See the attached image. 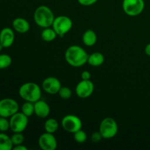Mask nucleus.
Wrapping results in <instances>:
<instances>
[{
    "label": "nucleus",
    "mask_w": 150,
    "mask_h": 150,
    "mask_svg": "<svg viewBox=\"0 0 150 150\" xmlns=\"http://www.w3.org/2000/svg\"><path fill=\"white\" fill-rule=\"evenodd\" d=\"M13 148L11 137L3 132L0 133V150H11Z\"/></svg>",
    "instance_id": "obj_19"
},
{
    "label": "nucleus",
    "mask_w": 150,
    "mask_h": 150,
    "mask_svg": "<svg viewBox=\"0 0 150 150\" xmlns=\"http://www.w3.org/2000/svg\"><path fill=\"white\" fill-rule=\"evenodd\" d=\"M98 40L96 33L92 29H87L83 32L82 35V41L83 43L87 47H92L95 45Z\"/></svg>",
    "instance_id": "obj_16"
},
{
    "label": "nucleus",
    "mask_w": 150,
    "mask_h": 150,
    "mask_svg": "<svg viewBox=\"0 0 150 150\" xmlns=\"http://www.w3.org/2000/svg\"><path fill=\"white\" fill-rule=\"evenodd\" d=\"M11 140L13 142V146L22 144L24 142V136L21 133H14V134L11 136Z\"/></svg>",
    "instance_id": "obj_25"
},
{
    "label": "nucleus",
    "mask_w": 150,
    "mask_h": 150,
    "mask_svg": "<svg viewBox=\"0 0 150 150\" xmlns=\"http://www.w3.org/2000/svg\"><path fill=\"white\" fill-rule=\"evenodd\" d=\"M12 64V58L10 55L5 54H0V70L6 69Z\"/></svg>",
    "instance_id": "obj_22"
},
{
    "label": "nucleus",
    "mask_w": 150,
    "mask_h": 150,
    "mask_svg": "<svg viewBox=\"0 0 150 150\" xmlns=\"http://www.w3.org/2000/svg\"><path fill=\"white\" fill-rule=\"evenodd\" d=\"M40 36L42 40L49 42L54 41L58 35H57V32L54 31V29L51 26V27L43 29V30L41 32Z\"/></svg>",
    "instance_id": "obj_18"
},
{
    "label": "nucleus",
    "mask_w": 150,
    "mask_h": 150,
    "mask_svg": "<svg viewBox=\"0 0 150 150\" xmlns=\"http://www.w3.org/2000/svg\"><path fill=\"white\" fill-rule=\"evenodd\" d=\"M62 128L65 131L74 133L82 128V121L79 117L73 114H67L64 116L61 121Z\"/></svg>",
    "instance_id": "obj_8"
},
{
    "label": "nucleus",
    "mask_w": 150,
    "mask_h": 150,
    "mask_svg": "<svg viewBox=\"0 0 150 150\" xmlns=\"http://www.w3.org/2000/svg\"><path fill=\"white\" fill-rule=\"evenodd\" d=\"M18 109V103L14 99L4 98L0 100V117L10 118L17 113Z\"/></svg>",
    "instance_id": "obj_9"
},
{
    "label": "nucleus",
    "mask_w": 150,
    "mask_h": 150,
    "mask_svg": "<svg viewBox=\"0 0 150 150\" xmlns=\"http://www.w3.org/2000/svg\"><path fill=\"white\" fill-rule=\"evenodd\" d=\"M10 129V120L7 118L0 117V132H6Z\"/></svg>",
    "instance_id": "obj_26"
},
{
    "label": "nucleus",
    "mask_w": 150,
    "mask_h": 150,
    "mask_svg": "<svg viewBox=\"0 0 150 150\" xmlns=\"http://www.w3.org/2000/svg\"><path fill=\"white\" fill-rule=\"evenodd\" d=\"M95 85L91 80H81L76 86V93L79 98L86 99L93 94Z\"/></svg>",
    "instance_id": "obj_10"
},
{
    "label": "nucleus",
    "mask_w": 150,
    "mask_h": 150,
    "mask_svg": "<svg viewBox=\"0 0 150 150\" xmlns=\"http://www.w3.org/2000/svg\"><path fill=\"white\" fill-rule=\"evenodd\" d=\"M73 27V21L71 18L66 16H59L55 17L52 28L57 32L59 37H64L71 30Z\"/></svg>",
    "instance_id": "obj_5"
},
{
    "label": "nucleus",
    "mask_w": 150,
    "mask_h": 150,
    "mask_svg": "<svg viewBox=\"0 0 150 150\" xmlns=\"http://www.w3.org/2000/svg\"><path fill=\"white\" fill-rule=\"evenodd\" d=\"M35 105V114L39 118H46L50 114V106L46 102L42 100L36 101L34 103Z\"/></svg>",
    "instance_id": "obj_14"
},
{
    "label": "nucleus",
    "mask_w": 150,
    "mask_h": 150,
    "mask_svg": "<svg viewBox=\"0 0 150 150\" xmlns=\"http://www.w3.org/2000/svg\"><path fill=\"white\" fill-rule=\"evenodd\" d=\"M13 149L14 150H27V147L25 146L23 144H19V145H16V146H13Z\"/></svg>",
    "instance_id": "obj_30"
},
{
    "label": "nucleus",
    "mask_w": 150,
    "mask_h": 150,
    "mask_svg": "<svg viewBox=\"0 0 150 150\" xmlns=\"http://www.w3.org/2000/svg\"><path fill=\"white\" fill-rule=\"evenodd\" d=\"M98 1V0H78V2L82 6L89 7L95 4Z\"/></svg>",
    "instance_id": "obj_28"
},
{
    "label": "nucleus",
    "mask_w": 150,
    "mask_h": 150,
    "mask_svg": "<svg viewBox=\"0 0 150 150\" xmlns=\"http://www.w3.org/2000/svg\"><path fill=\"white\" fill-rule=\"evenodd\" d=\"M18 94L25 101L35 103L40 100L42 92L38 84L34 82H26L20 86Z\"/></svg>",
    "instance_id": "obj_3"
},
{
    "label": "nucleus",
    "mask_w": 150,
    "mask_h": 150,
    "mask_svg": "<svg viewBox=\"0 0 150 150\" xmlns=\"http://www.w3.org/2000/svg\"><path fill=\"white\" fill-rule=\"evenodd\" d=\"M13 27L16 32L20 34H25L30 29L29 21L23 18H16L13 21Z\"/></svg>",
    "instance_id": "obj_15"
},
{
    "label": "nucleus",
    "mask_w": 150,
    "mask_h": 150,
    "mask_svg": "<svg viewBox=\"0 0 150 150\" xmlns=\"http://www.w3.org/2000/svg\"><path fill=\"white\" fill-rule=\"evenodd\" d=\"M73 138L74 140L76 142L80 144L84 143L87 139V135H86V132L83 131L82 129H80L79 130L76 131V133H73Z\"/></svg>",
    "instance_id": "obj_23"
},
{
    "label": "nucleus",
    "mask_w": 150,
    "mask_h": 150,
    "mask_svg": "<svg viewBox=\"0 0 150 150\" xmlns=\"http://www.w3.org/2000/svg\"><path fill=\"white\" fill-rule=\"evenodd\" d=\"M33 18L38 26L45 29L52 26L55 16L50 7L45 5H40L37 7L34 12Z\"/></svg>",
    "instance_id": "obj_2"
},
{
    "label": "nucleus",
    "mask_w": 150,
    "mask_h": 150,
    "mask_svg": "<svg viewBox=\"0 0 150 150\" xmlns=\"http://www.w3.org/2000/svg\"><path fill=\"white\" fill-rule=\"evenodd\" d=\"M58 95L60 98L63 100H69L72 97L73 92L71 89L67 86H62L60 88L59 91L58 92Z\"/></svg>",
    "instance_id": "obj_24"
},
{
    "label": "nucleus",
    "mask_w": 150,
    "mask_h": 150,
    "mask_svg": "<svg viewBox=\"0 0 150 150\" xmlns=\"http://www.w3.org/2000/svg\"><path fill=\"white\" fill-rule=\"evenodd\" d=\"M38 145L42 150H55L57 147V141L53 133H42L38 139Z\"/></svg>",
    "instance_id": "obj_12"
},
{
    "label": "nucleus",
    "mask_w": 150,
    "mask_h": 150,
    "mask_svg": "<svg viewBox=\"0 0 150 150\" xmlns=\"http://www.w3.org/2000/svg\"><path fill=\"white\" fill-rule=\"evenodd\" d=\"M103 139V138L102 135L100 133V131L94 132L92 134V136H91V140L93 142H95V143H96V142H100Z\"/></svg>",
    "instance_id": "obj_27"
},
{
    "label": "nucleus",
    "mask_w": 150,
    "mask_h": 150,
    "mask_svg": "<svg viewBox=\"0 0 150 150\" xmlns=\"http://www.w3.org/2000/svg\"><path fill=\"white\" fill-rule=\"evenodd\" d=\"M99 131L105 139H111L115 137L118 133V125L115 120L111 117H105L101 121Z\"/></svg>",
    "instance_id": "obj_4"
},
{
    "label": "nucleus",
    "mask_w": 150,
    "mask_h": 150,
    "mask_svg": "<svg viewBox=\"0 0 150 150\" xmlns=\"http://www.w3.org/2000/svg\"><path fill=\"white\" fill-rule=\"evenodd\" d=\"M81 78L82 80H90L91 79V73L90 72L87 70H84L81 74Z\"/></svg>",
    "instance_id": "obj_29"
},
{
    "label": "nucleus",
    "mask_w": 150,
    "mask_h": 150,
    "mask_svg": "<svg viewBox=\"0 0 150 150\" xmlns=\"http://www.w3.org/2000/svg\"><path fill=\"white\" fill-rule=\"evenodd\" d=\"M15 40V33L11 28L5 27L0 32V44L4 48L12 46Z\"/></svg>",
    "instance_id": "obj_13"
},
{
    "label": "nucleus",
    "mask_w": 150,
    "mask_h": 150,
    "mask_svg": "<svg viewBox=\"0 0 150 150\" xmlns=\"http://www.w3.org/2000/svg\"><path fill=\"white\" fill-rule=\"evenodd\" d=\"M61 87L62 83L59 79L53 76L45 78L42 82V89L44 92L49 95L58 94Z\"/></svg>",
    "instance_id": "obj_11"
},
{
    "label": "nucleus",
    "mask_w": 150,
    "mask_h": 150,
    "mask_svg": "<svg viewBox=\"0 0 150 150\" xmlns=\"http://www.w3.org/2000/svg\"><path fill=\"white\" fill-rule=\"evenodd\" d=\"M144 0H123L122 9L125 13L130 17L142 14L144 10Z\"/></svg>",
    "instance_id": "obj_6"
},
{
    "label": "nucleus",
    "mask_w": 150,
    "mask_h": 150,
    "mask_svg": "<svg viewBox=\"0 0 150 150\" xmlns=\"http://www.w3.org/2000/svg\"><path fill=\"white\" fill-rule=\"evenodd\" d=\"M29 117L22 112L16 113L10 117V129L13 133H22L29 124Z\"/></svg>",
    "instance_id": "obj_7"
},
{
    "label": "nucleus",
    "mask_w": 150,
    "mask_h": 150,
    "mask_svg": "<svg viewBox=\"0 0 150 150\" xmlns=\"http://www.w3.org/2000/svg\"><path fill=\"white\" fill-rule=\"evenodd\" d=\"M59 128V123L56 119L49 118L44 123V129L45 132L50 133H53L57 131Z\"/></svg>",
    "instance_id": "obj_20"
},
{
    "label": "nucleus",
    "mask_w": 150,
    "mask_h": 150,
    "mask_svg": "<svg viewBox=\"0 0 150 150\" xmlns=\"http://www.w3.org/2000/svg\"><path fill=\"white\" fill-rule=\"evenodd\" d=\"M2 48H4V47H3L2 45H1V44H0V51H1V50H2Z\"/></svg>",
    "instance_id": "obj_32"
},
{
    "label": "nucleus",
    "mask_w": 150,
    "mask_h": 150,
    "mask_svg": "<svg viewBox=\"0 0 150 150\" xmlns=\"http://www.w3.org/2000/svg\"><path fill=\"white\" fill-rule=\"evenodd\" d=\"M21 112L28 117H30L35 114V105L34 103L25 101L21 106Z\"/></svg>",
    "instance_id": "obj_21"
},
{
    "label": "nucleus",
    "mask_w": 150,
    "mask_h": 150,
    "mask_svg": "<svg viewBox=\"0 0 150 150\" xmlns=\"http://www.w3.org/2000/svg\"><path fill=\"white\" fill-rule=\"evenodd\" d=\"M144 52L148 57H150V42L149 43H148L147 45H146V47H145Z\"/></svg>",
    "instance_id": "obj_31"
},
{
    "label": "nucleus",
    "mask_w": 150,
    "mask_h": 150,
    "mask_svg": "<svg viewBox=\"0 0 150 150\" xmlns=\"http://www.w3.org/2000/svg\"><path fill=\"white\" fill-rule=\"evenodd\" d=\"M89 54L82 47L77 45H70L64 53V59L69 65L80 67L87 63Z\"/></svg>",
    "instance_id": "obj_1"
},
{
    "label": "nucleus",
    "mask_w": 150,
    "mask_h": 150,
    "mask_svg": "<svg viewBox=\"0 0 150 150\" xmlns=\"http://www.w3.org/2000/svg\"><path fill=\"white\" fill-rule=\"evenodd\" d=\"M105 62V57L100 52H94L89 55L87 63L93 67H99Z\"/></svg>",
    "instance_id": "obj_17"
}]
</instances>
